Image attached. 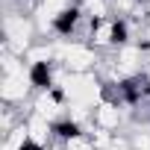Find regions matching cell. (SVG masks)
I'll return each mask as SVG.
<instances>
[{
	"label": "cell",
	"instance_id": "obj_1",
	"mask_svg": "<svg viewBox=\"0 0 150 150\" xmlns=\"http://www.w3.org/2000/svg\"><path fill=\"white\" fill-rule=\"evenodd\" d=\"M35 97V88H33V80H30V68L21 71V74H9V77H0V103L3 106H27L30 100Z\"/></svg>",
	"mask_w": 150,
	"mask_h": 150
}]
</instances>
